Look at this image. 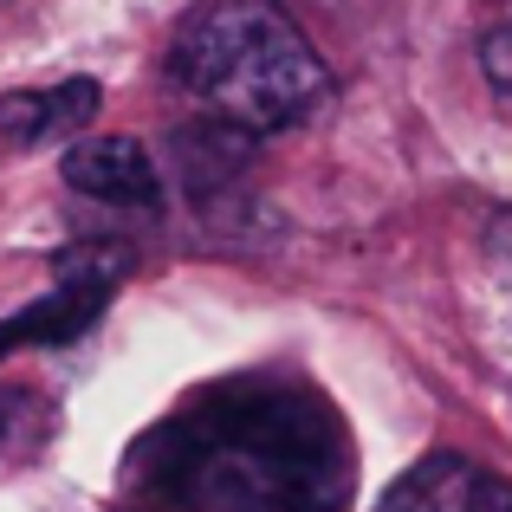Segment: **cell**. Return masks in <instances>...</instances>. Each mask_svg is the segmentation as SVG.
<instances>
[{
	"mask_svg": "<svg viewBox=\"0 0 512 512\" xmlns=\"http://www.w3.org/2000/svg\"><path fill=\"white\" fill-rule=\"evenodd\" d=\"M137 474L182 512H338L357 467L318 396L253 383L188 402L137 448Z\"/></svg>",
	"mask_w": 512,
	"mask_h": 512,
	"instance_id": "6da1fadb",
	"label": "cell"
},
{
	"mask_svg": "<svg viewBox=\"0 0 512 512\" xmlns=\"http://www.w3.org/2000/svg\"><path fill=\"white\" fill-rule=\"evenodd\" d=\"M169 78L240 137L305 124L331 91L318 46L273 0H201L175 33Z\"/></svg>",
	"mask_w": 512,
	"mask_h": 512,
	"instance_id": "7a4b0ae2",
	"label": "cell"
},
{
	"mask_svg": "<svg viewBox=\"0 0 512 512\" xmlns=\"http://www.w3.org/2000/svg\"><path fill=\"white\" fill-rule=\"evenodd\" d=\"M104 305H111V266H65L46 299L0 318V357H13V350H59V344L85 338L104 318Z\"/></svg>",
	"mask_w": 512,
	"mask_h": 512,
	"instance_id": "3957f363",
	"label": "cell"
},
{
	"mask_svg": "<svg viewBox=\"0 0 512 512\" xmlns=\"http://www.w3.org/2000/svg\"><path fill=\"white\" fill-rule=\"evenodd\" d=\"M383 512H512V480L467 454H428L383 493Z\"/></svg>",
	"mask_w": 512,
	"mask_h": 512,
	"instance_id": "277c9868",
	"label": "cell"
},
{
	"mask_svg": "<svg viewBox=\"0 0 512 512\" xmlns=\"http://www.w3.org/2000/svg\"><path fill=\"white\" fill-rule=\"evenodd\" d=\"M65 182L104 208H156L163 201V175L137 137H78L65 150Z\"/></svg>",
	"mask_w": 512,
	"mask_h": 512,
	"instance_id": "5b68a950",
	"label": "cell"
},
{
	"mask_svg": "<svg viewBox=\"0 0 512 512\" xmlns=\"http://www.w3.org/2000/svg\"><path fill=\"white\" fill-rule=\"evenodd\" d=\"M98 104H104L98 78H65V85H46V91H7V98H0V130H7L13 143L85 137Z\"/></svg>",
	"mask_w": 512,
	"mask_h": 512,
	"instance_id": "8992f818",
	"label": "cell"
},
{
	"mask_svg": "<svg viewBox=\"0 0 512 512\" xmlns=\"http://www.w3.org/2000/svg\"><path fill=\"white\" fill-rule=\"evenodd\" d=\"M480 65H487L493 91H500V98H512V26H493V33L480 39Z\"/></svg>",
	"mask_w": 512,
	"mask_h": 512,
	"instance_id": "52a82bcc",
	"label": "cell"
},
{
	"mask_svg": "<svg viewBox=\"0 0 512 512\" xmlns=\"http://www.w3.org/2000/svg\"><path fill=\"white\" fill-rule=\"evenodd\" d=\"M487 253H493V266H506V273H512V208H506V214H493V227H487Z\"/></svg>",
	"mask_w": 512,
	"mask_h": 512,
	"instance_id": "ba28073f",
	"label": "cell"
}]
</instances>
